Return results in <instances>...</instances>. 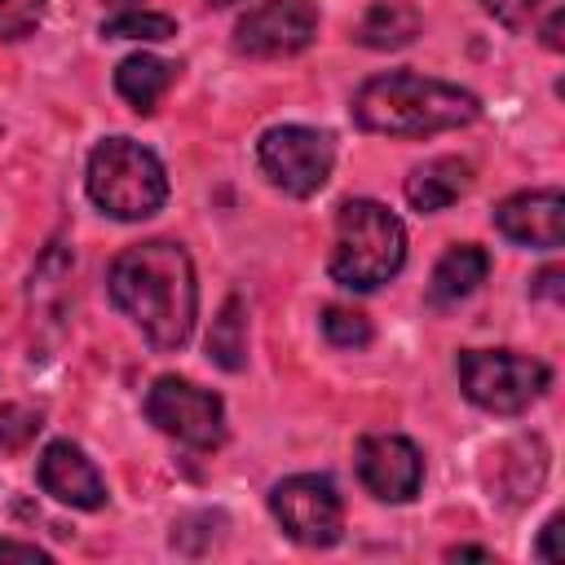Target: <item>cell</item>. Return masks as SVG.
I'll use <instances>...</instances> for the list:
<instances>
[{
	"label": "cell",
	"mask_w": 565,
	"mask_h": 565,
	"mask_svg": "<svg viewBox=\"0 0 565 565\" xmlns=\"http://www.w3.org/2000/svg\"><path fill=\"white\" fill-rule=\"evenodd\" d=\"M35 433H40V411H31V406H18V402L0 406V446H4V450H18V446H26Z\"/></svg>",
	"instance_id": "cell-20"
},
{
	"label": "cell",
	"mask_w": 565,
	"mask_h": 565,
	"mask_svg": "<svg viewBox=\"0 0 565 565\" xmlns=\"http://www.w3.org/2000/svg\"><path fill=\"white\" fill-rule=\"evenodd\" d=\"M406 260V230L402 221L375 199H349L335 212V247H331V278L349 291H375L388 282Z\"/></svg>",
	"instance_id": "cell-3"
},
{
	"label": "cell",
	"mask_w": 565,
	"mask_h": 565,
	"mask_svg": "<svg viewBox=\"0 0 565 565\" xmlns=\"http://www.w3.org/2000/svg\"><path fill=\"white\" fill-rule=\"evenodd\" d=\"M106 4H110V9H115V13H119V9H137V4H141V0H106Z\"/></svg>",
	"instance_id": "cell-27"
},
{
	"label": "cell",
	"mask_w": 565,
	"mask_h": 565,
	"mask_svg": "<svg viewBox=\"0 0 565 565\" xmlns=\"http://www.w3.org/2000/svg\"><path fill=\"white\" fill-rule=\"evenodd\" d=\"M419 26L424 18L411 0H375L358 22V40L366 49H402L419 35Z\"/></svg>",
	"instance_id": "cell-16"
},
{
	"label": "cell",
	"mask_w": 565,
	"mask_h": 565,
	"mask_svg": "<svg viewBox=\"0 0 565 565\" xmlns=\"http://www.w3.org/2000/svg\"><path fill=\"white\" fill-rule=\"evenodd\" d=\"M318 35L313 0H260L234 26V49L247 57H291Z\"/></svg>",
	"instance_id": "cell-9"
},
{
	"label": "cell",
	"mask_w": 565,
	"mask_h": 565,
	"mask_svg": "<svg viewBox=\"0 0 565 565\" xmlns=\"http://www.w3.org/2000/svg\"><path fill=\"white\" fill-rule=\"evenodd\" d=\"M503 238L521 247H561L565 243V199L561 190H521L494 207Z\"/></svg>",
	"instance_id": "cell-11"
},
{
	"label": "cell",
	"mask_w": 565,
	"mask_h": 565,
	"mask_svg": "<svg viewBox=\"0 0 565 565\" xmlns=\"http://www.w3.org/2000/svg\"><path fill=\"white\" fill-rule=\"evenodd\" d=\"M0 561H40V565H49L53 556H49L44 547H35V543H18V539H0Z\"/></svg>",
	"instance_id": "cell-23"
},
{
	"label": "cell",
	"mask_w": 565,
	"mask_h": 565,
	"mask_svg": "<svg viewBox=\"0 0 565 565\" xmlns=\"http://www.w3.org/2000/svg\"><path fill=\"white\" fill-rule=\"evenodd\" d=\"M477 115H481L477 93L415 71L371 75L353 93V119L366 132H384V137H433V132L468 128Z\"/></svg>",
	"instance_id": "cell-2"
},
{
	"label": "cell",
	"mask_w": 565,
	"mask_h": 565,
	"mask_svg": "<svg viewBox=\"0 0 565 565\" xmlns=\"http://www.w3.org/2000/svg\"><path fill=\"white\" fill-rule=\"evenodd\" d=\"M269 512L287 530V539H296L305 547H331L344 530L340 490L331 486V477H318V472L282 477L269 490Z\"/></svg>",
	"instance_id": "cell-8"
},
{
	"label": "cell",
	"mask_w": 565,
	"mask_h": 565,
	"mask_svg": "<svg viewBox=\"0 0 565 565\" xmlns=\"http://www.w3.org/2000/svg\"><path fill=\"white\" fill-rule=\"evenodd\" d=\"M446 556H450V561H455V556H477V561H490V552H486V547H450Z\"/></svg>",
	"instance_id": "cell-26"
},
{
	"label": "cell",
	"mask_w": 565,
	"mask_h": 565,
	"mask_svg": "<svg viewBox=\"0 0 565 565\" xmlns=\"http://www.w3.org/2000/svg\"><path fill=\"white\" fill-rule=\"evenodd\" d=\"M40 486H44V494H53L66 508H79V512L106 508V481H102V472L93 468V459L75 441H49L44 446Z\"/></svg>",
	"instance_id": "cell-12"
},
{
	"label": "cell",
	"mask_w": 565,
	"mask_h": 565,
	"mask_svg": "<svg viewBox=\"0 0 565 565\" xmlns=\"http://www.w3.org/2000/svg\"><path fill=\"white\" fill-rule=\"evenodd\" d=\"M256 163L260 172L291 199H309L327 185L331 163H335V141L322 128L305 124H278L256 141Z\"/></svg>",
	"instance_id": "cell-6"
},
{
	"label": "cell",
	"mask_w": 565,
	"mask_h": 565,
	"mask_svg": "<svg viewBox=\"0 0 565 565\" xmlns=\"http://www.w3.org/2000/svg\"><path fill=\"white\" fill-rule=\"evenodd\" d=\"M110 300L141 327V335L172 353L190 340L199 313L194 260L172 238H150L115 256L110 265Z\"/></svg>",
	"instance_id": "cell-1"
},
{
	"label": "cell",
	"mask_w": 565,
	"mask_h": 565,
	"mask_svg": "<svg viewBox=\"0 0 565 565\" xmlns=\"http://www.w3.org/2000/svg\"><path fill=\"white\" fill-rule=\"evenodd\" d=\"M490 274V256L477 243H455L441 252V260L433 265V282H428V300L433 305H459L468 300Z\"/></svg>",
	"instance_id": "cell-14"
},
{
	"label": "cell",
	"mask_w": 565,
	"mask_h": 565,
	"mask_svg": "<svg viewBox=\"0 0 565 565\" xmlns=\"http://www.w3.org/2000/svg\"><path fill=\"white\" fill-rule=\"evenodd\" d=\"M486 4V13H494L503 26H530L543 9H552V4H561V0H481Z\"/></svg>",
	"instance_id": "cell-22"
},
{
	"label": "cell",
	"mask_w": 565,
	"mask_h": 565,
	"mask_svg": "<svg viewBox=\"0 0 565 565\" xmlns=\"http://www.w3.org/2000/svg\"><path fill=\"white\" fill-rule=\"evenodd\" d=\"M556 534H561V516H552V521L543 525V539H539V556H543V561H561V552H556Z\"/></svg>",
	"instance_id": "cell-24"
},
{
	"label": "cell",
	"mask_w": 565,
	"mask_h": 565,
	"mask_svg": "<svg viewBox=\"0 0 565 565\" xmlns=\"http://www.w3.org/2000/svg\"><path fill=\"white\" fill-rule=\"evenodd\" d=\"M88 199L115 221H146L168 203V172L132 137H106L88 154Z\"/></svg>",
	"instance_id": "cell-4"
},
{
	"label": "cell",
	"mask_w": 565,
	"mask_h": 565,
	"mask_svg": "<svg viewBox=\"0 0 565 565\" xmlns=\"http://www.w3.org/2000/svg\"><path fill=\"white\" fill-rule=\"evenodd\" d=\"M459 388L472 406L494 415H516L539 402L552 384L547 362L512 353V349H463L459 353Z\"/></svg>",
	"instance_id": "cell-5"
},
{
	"label": "cell",
	"mask_w": 565,
	"mask_h": 565,
	"mask_svg": "<svg viewBox=\"0 0 565 565\" xmlns=\"http://www.w3.org/2000/svg\"><path fill=\"white\" fill-rule=\"evenodd\" d=\"M207 353H212L216 366L243 371V362H247V318H243V300L238 296H230L225 309H221V318L212 322Z\"/></svg>",
	"instance_id": "cell-17"
},
{
	"label": "cell",
	"mask_w": 565,
	"mask_h": 565,
	"mask_svg": "<svg viewBox=\"0 0 565 565\" xmlns=\"http://www.w3.org/2000/svg\"><path fill=\"white\" fill-rule=\"evenodd\" d=\"M146 415L159 433L177 437L181 446L212 450L225 441V406L212 388H199L181 375H159L146 393Z\"/></svg>",
	"instance_id": "cell-7"
},
{
	"label": "cell",
	"mask_w": 565,
	"mask_h": 565,
	"mask_svg": "<svg viewBox=\"0 0 565 565\" xmlns=\"http://www.w3.org/2000/svg\"><path fill=\"white\" fill-rule=\"evenodd\" d=\"M358 477L380 503H411L424 481V455L411 437L366 433L358 441Z\"/></svg>",
	"instance_id": "cell-10"
},
{
	"label": "cell",
	"mask_w": 565,
	"mask_h": 565,
	"mask_svg": "<svg viewBox=\"0 0 565 565\" xmlns=\"http://www.w3.org/2000/svg\"><path fill=\"white\" fill-rule=\"evenodd\" d=\"M172 79H177V66L163 62V57H154V53H132L115 71V88H119V97L137 115H150L159 106V97L172 88Z\"/></svg>",
	"instance_id": "cell-15"
},
{
	"label": "cell",
	"mask_w": 565,
	"mask_h": 565,
	"mask_svg": "<svg viewBox=\"0 0 565 565\" xmlns=\"http://www.w3.org/2000/svg\"><path fill=\"white\" fill-rule=\"evenodd\" d=\"M44 0H0V40H22L40 26Z\"/></svg>",
	"instance_id": "cell-21"
},
{
	"label": "cell",
	"mask_w": 565,
	"mask_h": 565,
	"mask_svg": "<svg viewBox=\"0 0 565 565\" xmlns=\"http://www.w3.org/2000/svg\"><path fill=\"white\" fill-rule=\"evenodd\" d=\"M468 185H472V163L459 154H441V159L419 163L406 177V203L415 212H441V207L459 203L468 194Z\"/></svg>",
	"instance_id": "cell-13"
},
{
	"label": "cell",
	"mask_w": 565,
	"mask_h": 565,
	"mask_svg": "<svg viewBox=\"0 0 565 565\" xmlns=\"http://www.w3.org/2000/svg\"><path fill=\"white\" fill-rule=\"evenodd\" d=\"M102 35L110 40H172L177 35V22L168 13H150V9H119L102 22Z\"/></svg>",
	"instance_id": "cell-18"
},
{
	"label": "cell",
	"mask_w": 565,
	"mask_h": 565,
	"mask_svg": "<svg viewBox=\"0 0 565 565\" xmlns=\"http://www.w3.org/2000/svg\"><path fill=\"white\" fill-rule=\"evenodd\" d=\"M556 282H561V269H543L534 291H543V296H552V300H556V296H561V287H556Z\"/></svg>",
	"instance_id": "cell-25"
},
{
	"label": "cell",
	"mask_w": 565,
	"mask_h": 565,
	"mask_svg": "<svg viewBox=\"0 0 565 565\" xmlns=\"http://www.w3.org/2000/svg\"><path fill=\"white\" fill-rule=\"evenodd\" d=\"M207 4H216V9H225V4H234V0H207Z\"/></svg>",
	"instance_id": "cell-28"
},
{
	"label": "cell",
	"mask_w": 565,
	"mask_h": 565,
	"mask_svg": "<svg viewBox=\"0 0 565 565\" xmlns=\"http://www.w3.org/2000/svg\"><path fill=\"white\" fill-rule=\"evenodd\" d=\"M322 335L335 349H362V344H371V318L358 309H344V305H327L322 309Z\"/></svg>",
	"instance_id": "cell-19"
}]
</instances>
